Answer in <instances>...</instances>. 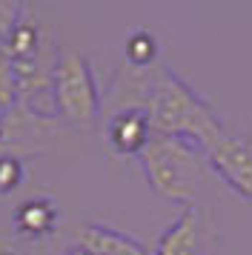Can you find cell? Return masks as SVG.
Wrapping results in <instances>:
<instances>
[{"label": "cell", "mask_w": 252, "mask_h": 255, "mask_svg": "<svg viewBox=\"0 0 252 255\" xmlns=\"http://www.w3.org/2000/svg\"><path fill=\"white\" fill-rule=\"evenodd\" d=\"M143 112L152 124V135L183 138L204 152H209L229 135L215 109L166 66H160L152 92L143 104Z\"/></svg>", "instance_id": "obj_1"}, {"label": "cell", "mask_w": 252, "mask_h": 255, "mask_svg": "<svg viewBox=\"0 0 252 255\" xmlns=\"http://www.w3.org/2000/svg\"><path fill=\"white\" fill-rule=\"evenodd\" d=\"M6 49L14 66L17 104L52 118V72L60 55L52 26H46L29 6H20L14 23L6 32Z\"/></svg>", "instance_id": "obj_2"}, {"label": "cell", "mask_w": 252, "mask_h": 255, "mask_svg": "<svg viewBox=\"0 0 252 255\" xmlns=\"http://www.w3.org/2000/svg\"><path fill=\"white\" fill-rule=\"evenodd\" d=\"M137 158L146 172V181L160 198L181 204L186 209L195 207L198 186L204 184L209 172V161L201 155V146L183 138L152 135Z\"/></svg>", "instance_id": "obj_3"}, {"label": "cell", "mask_w": 252, "mask_h": 255, "mask_svg": "<svg viewBox=\"0 0 252 255\" xmlns=\"http://www.w3.org/2000/svg\"><path fill=\"white\" fill-rule=\"evenodd\" d=\"M52 109L63 124L75 129H95L103 109V98L92 75V66L80 49H60L52 72Z\"/></svg>", "instance_id": "obj_4"}, {"label": "cell", "mask_w": 252, "mask_h": 255, "mask_svg": "<svg viewBox=\"0 0 252 255\" xmlns=\"http://www.w3.org/2000/svg\"><path fill=\"white\" fill-rule=\"evenodd\" d=\"M57 135L55 121L49 115H40L29 106L14 104L3 112V143L0 155H14V158H32L37 152H46L49 140Z\"/></svg>", "instance_id": "obj_5"}, {"label": "cell", "mask_w": 252, "mask_h": 255, "mask_svg": "<svg viewBox=\"0 0 252 255\" xmlns=\"http://www.w3.org/2000/svg\"><path fill=\"white\" fill-rule=\"evenodd\" d=\"M209 169L241 198L252 201V132L250 135H227L206 152Z\"/></svg>", "instance_id": "obj_6"}, {"label": "cell", "mask_w": 252, "mask_h": 255, "mask_svg": "<svg viewBox=\"0 0 252 255\" xmlns=\"http://www.w3.org/2000/svg\"><path fill=\"white\" fill-rule=\"evenodd\" d=\"M149 138H152V124L140 109H124L106 118V140L118 155H140Z\"/></svg>", "instance_id": "obj_7"}, {"label": "cell", "mask_w": 252, "mask_h": 255, "mask_svg": "<svg viewBox=\"0 0 252 255\" xmlns=\"http://www.w3.org/2000/svg\"><path fill=\"white\" fill-rule=\"evenodd\" d=\"M158 255H204V230L198 209L189 207L181 212V218L158 238Z\"/></svg>", "instance_id": "obj_8"}, {"label": "cell", "mask_w": 252, "mask_h": 255, "mask_svg": "<svg viewBox=\"0 0 252 255\" xmlns=\"http://www.w3.org/2000/svg\"><path fill=\"white\" fill-rule=\"evenodd\" d=\"M75 247H83L92 255H149L143 244L101 224H80L75 230Z\"/></svg>", "instance_id": "obj_9"}, {"label": "cell", "mask_w": 252, "mask_h": 255, "mask_svg": "<svg viewBox=\"0 0 252 255\" xmlns=\"http://www.w3.org/2000/svg\"><path fill=\"white\" fill-rule=\"evenodd\" d=\"M57 204L49 195H34L26 198L20 207L14 209V232L20 238H29V241H37V238H46L52 235L57 227Z\"/></svg>", "instance_id": "obj_10"}, {"label": "cell", "mask_w": 252, "mask_h": 255, "mask_svg": "<svg viewBox=\"0 0 252 255\" xmlns=\"http://www.w3.org/2000/svg\"><path fill=\"white\" fill-rule=\"evenodd\" d=\"M20 12V3H0V109H11L17 104V81L11 66L9 49H6V32Z\"/></svg>", "instance_id": "obj_11"}, {"label": "cell", "mask_w": 252, "mask_h": 255, "mask_svg": "<svg viewBox=\"0 0 252 255\" xmlns=\"http://www.w3.org/2000/svg\"><path fill=\"white\" fill-rule=\"evenodd\" d=\"M129 66H152L158 63V40L146 29H137L126 37V60Z\"/></svg>", "instance_id": "obj_12"}, {"label": "cell", "mask_w": 252, "mask_h": 255, "mask_svg": "<svg viewBox=\"0 0 252 255\" xmlns=\"http://www.w3.org/2000/svg\"><path fill=\"white\" fill-rule=\"evenodd\" d=\"M23 181V161L14 155H0V195L14 192Z\"/></svg>", "instance_id": "obj_13"}, {"label": "cell", "mask_w": 252, "mask_h": 255, "mask_svg": "<svg viewBox=\"0 0 252 255\" xmlns=\"http://www.w3.org/2000/svg\"><path fill=\"white\" fill-rule=\"evenodd\" d=\"M0 255H17V241L14 235L0 227Z\"/></svg>", "instance_id": "obj_14"}, {"label": "cell", "mask_w": 252, "mask_h": 255, "mask_svg": "<svg viewBox=\"0 0 252 255\" xmlns=\"http://www.w3.org/2000/svg\"><path fill=\"white\" fill-rule=\"evenodd\" d=\"M66 255H92V253H89V250H83V247H72Z\"/></svg>", "instance_id": "obj_15"}, {"label": "cell", "mask_w": 252, "mask_h": 255, "mask_svg": "<svg viewBox=\"0 0 252 255\" xmlns=\"http://www.w3.org/2000/svg\"><path fill=\"white\" fill-rule=\"evenodd\" d=\"M0 143H3V112H0Z\"/></svg>", "instance_id": "obj_16"}]
</instances>
